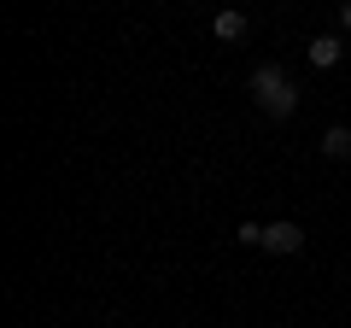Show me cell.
Returning <instances> with one entry per match:
<instances>
[{"mask_svg": "<svg viewBox=\"0 0 351 328\" xmlns=\"http://www.w3.org/2000/svg\"><path fill=\"white\" fill-rule=\"evenodd\" d=\"M252 100H258V106H263L269 117H276V124H287V117L299 112V89H293V76L281 71L276 59L252 71Z\"/></svg>", "mask_w": 351, "mask_h": 328, "instance_id": "1", "label": "cell"}, {"mask_svg": "<svg viewBox=\"0 0 351 328\" xmlns=\"http://www.w3.org/2000/svg\"><path fill=\"white\" fill-rule=\"evenodd\" d=\"M263 253H281V258L304 253V229L299 223H263Z\"/></svg>", "mask_w": 351, "mask_h": 328, "instance_id": "2", "label": "cell"}, {"mask_svg": "<svg viewBox=\"0 0 351 328\" xmlns=\"http://www.w3.org/2000/svg\"><path fill=\"white\" fill-rule=\"evenodd\" d=\"M304 53H311V65H316V71H328V65H339V59H346V41H339V36H316Z\"/></svg>", "mask_w": 351, "mask_h": 328, "instance_id": "3", "label": "cell"}, {"mask_svg": "<svg viewBox=\"0 0 351 328\" xmlns=\"http://www.w3.org/2000/svg\"><path fill=\"white\" fill-rule=\"evenodd\" d=\"M211 36H217V41H240V36H246V12H234V6H223V12L211 18Z\"/></svg>", "mask_w": 351, "mask_h": 328, "instance_id": "4", "label": "cell"}, {"mask_svg": "<svg viewBox=\"0 0 351 328\" xmlns=\"http://www.w3.org/2000/svg\"><path fill=\"white\" fill-rule=\"evenodd\" d=\"M322 152H328V159H351V129L346 124H328L322 129Z\"/></svg>", "mask_w": 351, "mask_h": 328, "instance_id": "5", "label": "cell"}, {"mask_svg": "<svg viewBox=\"0 0 351 328\" xmlns=\"http://www.w3.org/2000/svg\"><path fill=\"white\" fill-rule=\"evenodd\" d=\"M234 240H240V246H263V223H240Z\"/></svg>", "mask_w": 351, "mask_h": 328, "instance_id": "6", "label": "cell"}, {"mask_svg": "<svg viewBox=\"0 0 351 328\" xmlns=\"http://www.w3.org/2000/svg\"><path fill=\"white\" fill-rule=\"evenodd\" d=\"M334 18H339V30H351V0H346V6H339Z\"/></svg>", "mask_w": 351, "mask_h": 328, "instance_id": "7", "label": "cell"}]
</instances>
